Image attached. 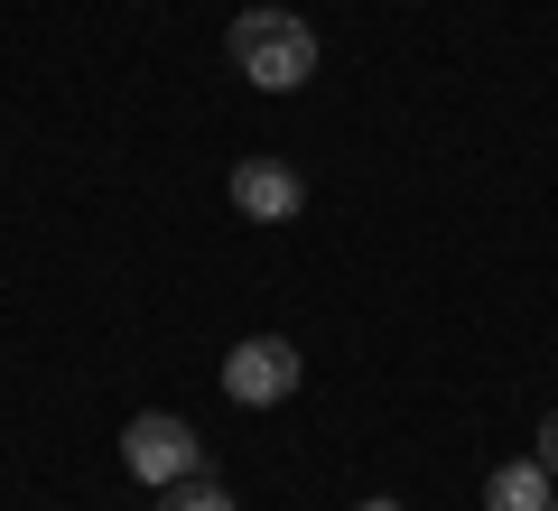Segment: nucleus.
Here are the masks:
<instances>
[{"label": "nucleus", "mask_w": 558, "mask_h": 511, "mask_svg": "<svg viewBox=\"0 0 558 511\" xmlns=\"http://www.w3.org/2000/svg\"><path fill=\"white\" fill-rule=\"evenodd\" d=\"M121 465L168 492V484H186V474H205V437L186 428L178 410H140L131 428H121Z\"/></svg>", "instance_id": "obj_2"}, {"label": "nucleus", "mask_w": 558, "mask_h": 511, "mask_svg": "<svg viewBox=\"0 0 558 511\" xmlns=\"http://www.w3.org/2000/svg\"><path fill=\"white\" fill-rule=\"evenodd\" d=\"M233 205L252 223H289L307 205V178L289 168V158H242V168H233Z\"/></svg>", "instance_id": "obj_4"}, {"label": "nucleus", "mask_w": 558, "mask_h": 511, "mask_svg": "<svg viewBox=\"0 0 558 511\" xmlns=\"http://www.w3.org/2000/svg\"><path fill=\"white\" fill-rule=\"evenodd\" d=\"M159 511H233V492H223L215 474H186V484L159 492Z\"/></svg>", "instance_id": "obj_6"}, {"label": "nucleus", "mask_w": 558, "mask_h": 511, "mask_svg": "<svg viewBox=\"0 0 558 511\" xmlns=\"http://www.w3.org/2000/svg\"><path fill=\"white\" fill-rule=\"evenodd\" d=\"M549 511H558V492H549Z\"/></svg>", "instance_id": "obj_9"}, {"label": "nucleus", "mask_w": 558, "mask_h": 511, "mask_svg": "<svg viewBox=\"0 0 558 511\" xmlns=\"http://www.w3.org/2000/svg\"><path fill=\"white\" fill-rule=\"evenodd\" d=\"M354 511H400V502H391V492H373V502H354Z\"/></svg>", "instance_id": "obj_8"}, {"label": "nucleus", "mask_w": 558, "mask_h": 511, "mask_svg": "<svg viewBox=\"0 0 558 511\" xmlns=\"http://www.w3.org/2000/svg\"><path fill=\"white\" fill-rule=\"evenodd\" d=\"M558 474L539 465V455H521V465H494V484H484V511H549Z\"/></svg>", "instance_id": "obj_5"}, {"label": "nucleus", "mask_w": 558, "mask_h": 511, "mask_svg": "<svg viewBox=\"0 0 558 511\" xmlns=\"http://www.w3.org/2000/svg\"><path fill=\"white\" fill-rule=\"evenodd\" d=\"M539 465H549V474H558V410H549V418H539Z\"/></svg>", "instance_id": "obj_7"}, {"label": "nucleus", "mask_w": 558, "mask_h": 511, "mask_svg": "<svg viewBox=\"0 0 558 511\" xmlns=\"http://www.w3.org/2000/svg\"><path fill=\"white\" fill-rule=\"evenodd\" d=\"M223 391H233L242 410H279V400L299 391V344H289V334H252V344H233V354H223Z\"/></svg>", "instance_id": "obj_3"}, {"label": "nucleus", "mask_w": 558, "mask_h": 511, "mask_svg": "<svg viewBox=\"0 0 558 511\" xmlns=\"http://www.w3.org/2000/svg\"><path fill=\"white\" fill-rule=\"evenodd\" d=\"M223 57H233V75L260 84V94H299V84L317 75V28H307L299 10H242V20L223 28Z\"/></svg>", "instance_id": "obj_1"}]
</instances>
